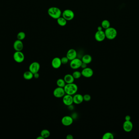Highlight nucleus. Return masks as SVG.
Wrapping results in <instances>:
<instances>
[{
  "label": "nucleus",
  "instance_id": "obj_1",
  "mask_svg": "<svg viewBox=\"0 0 139 139\" xmlns=\"http://www.w3.org/2000/svg\"><path fill=\"white\" fill-rule=\"evenodd\" d=\"M66 94L73 96L77 93L78 87L77 85L74 83L66 84L64 87Z\"/></svg>",
  "mask_w": 139,
  "mask_h": 139
},
{
  "label": "nucleus",
  "instance_id": "obj_2",
  "mask_svg": "<svg viewBox=\"0 0 139 139\" xmlns=\"http://www.w3.org/2000/svg\"><path fill=\"white\" fill-rule=\"evenodd\" d=\"M48 13L50 17L53 19H57L62 15L61 9L57 7H50L48 10Z\"/></svg>",
  "mask_w": 139,
  "mask_h": 139
},
{
  "label": "nucleus",
  "instance_id": "obj_3",
  "mask_svg": "<svg viewBox=\"0 0 139 139\" xmlns=\"http://www.w3.org/2000/svg\"><path fill=\"white\" fill-rule=\"evenodd\" d=\"M106 38L112 40L116 37L117 36V31L115 28L109 27V28L106 29L105 31Z\"/></svg>",
  "mask_w": 139,
  "mask_h": 139
},
{
  "label": "nucleus",
  "instance_id": "obj_4",
  "mask_svg": "<svg viewBox=\"0 0 139 139\" xmlns=\"http://www.w3.org/2000/svg\"><path fill=\"white\" fill-rule=\"evenodd\" d=\"M62 16L66 21H70L74 18V13L71 9H67L62 13Z\"/></svg>",
  "mask_w": 139,
  "mask_h": 139
},
{
  "label": "nucleus",
  "instance_id": "obj_5",
  "mask_svg": "<svg viewBox=\"0 0 139 139\" xmlns=\"http://www.w3.org/2000/svg\"><path fill=\"white\" fill-rule=\"evenodd\" d=\"M13 59L18 63H21L25 60V55L21 51H16L13 55Z\"/></svg>",
  "mask_w": 139,
  "mask_h": 139
},
{
  "label": "nucleus",
  "instance_id": "obj_6",
  "mask_svg": "<svg viewBox=\"0 0 139 139\" xmlns=\"http://www.w3.org/2000/svg\"><path fill=\"white\" fill-rule=\"evenodd\" d=\"M82 63V60L76 58L70 61V66L71 69L76 70L81 68V66Z\"/></svg>",
  "mask_w": 139,
  "mask_h": 139
},
{
  "label": "nucleus",
  "instance_id": "obj_7",
  "mask_svg": "<svg viewBox=\"0 0 139 139\" xmlns=\"http://www.w3.org/2000/svg\"><path fill=\"white\" fill-rule=\"evenodd\" d=\"M53 94L55 98H63L66 94L64 88L58 87L54 90Z\"/></svg>",
  "mask_w": 139,
  "mask_h": 139
},
{
  "label": "nucleus",
  "instance_id": "obj_8",
  "mask_svg": "<svg viewBox=\"0 0 139 139\" xmlns=\"http://www.w3.org/2000/svg\"><path fill=\"white\" fill-rule=\"evenodd\" d=\"M40 68V65L39 63L37 62H34L31 63L29 66V71L34 74L39 72Z\"/></svg>",
  "mask_w": 139,
  "mask_h": 139
},
{
  "label": "nucleus",
  "instance_id": "obj_9",
  "mask_svg": "<svg viewBox=\"0 0 139 139\" xmlns=\"http://www.w3.org/2000/svg\"><path fill=\"white\" fill-rule=\"evenodd\" d=\"M63 102L65 105L70 106L72 105L73 103V96L65 94L63 97Z\"/></svg>",
  "mask_w": 139,
  "mask_h": 139
},
{
  "label": "nucleus",
  "instance_id": "obj_10",
  "mask_svg": "<svg viewBox=\"0 0 139 139\" xmlns=\"http://www.w3.org/2000/svg\"><path fill=\"white\" fill-rule=\"evenodd\" d=\"M61 122L64 126L66 127L70 126L73 122V118L69 115H66L62 117Z\"/></svg>",
  "mask_w": 139,
  "mask_h": 139
},
{
  "label": "nucleus",
  "instance_id": "obj_11",
  "mask_svg": "<svg viewBox=\"0 0 139 139\" xmlns=\"http://www.w3.org/2000/svg\"><path fill=\"white\" fill-rule=\"evenodd\" d=\"M82 75L86 78L92 77L94 74V71L90 67H87L83 69L81 71Z\"/></svg>",
  "mask_w": 139,
  "mask_h": 139
},
{
  "label": "nucleus",
  "instance_id": "obj_12",
  "mask_svg": "<svg viewBox=\"0 0 139 139\" xmlns=\"http://www.w3.org/2000/svg\"><path fill=\"white\" fill-rule=\"evenodd\" d=\"M95 39L97 41L101 42L103 41L106 38L105 32L101 30V31H97L95 33Z\"/></svg>",
  "mask_w": 139,
  "mask_h": 139
},
{
  "label": "nucleus",
  "instance_id": "obj_13",
  "mask_svg": "<svg viewBox=\"0 0 139 139\" xmlns=\"http://www.w3.org/2000/svg\"><path fill=\"white\" fill-rule=\"evenodd\" d=\"M62 65L61 58H60L59 57H55L52 60L51 65L54 69H59L61 67Z\"/></svg>",
  "mask_w": 139,
  "mask_h": 139
},
{
  "label": "nucleus",
  "instance_id": "obj_14",
  "mask_svg": "<svg viewBox=\"0 0 139 139\" xmlns=\"http://www.w3.org/2000/svg\"><path fill=\"white\" fill-rule=\"evenodd\" d=\"M73 103L75 104H80L83 102V96L81 94H76L73 96Z\"/></svg>",
  "mask_w": 139,
  "mask_h": 139
},
{
  "label": "nucleus",
  "instance_id": "obj_15",
  "mask_svg": "<svg viewBox=\"0 0 139 139\" xmlns=\"http://www.w3.org/2000/svg\"><path fill=\"white\" fill-rule=\"evenodd\" d=\"M13 47L15 51H22L24 48V45L22 40H15L13 43Z\"/></svg>",
  "mask_w": 139,
  "mask_h": 139
},
{
  "label": "nucleus",
  "instance_id": "obj_16",
  "mask_svg": "<svg viewBox=\"0 0 139 139\" xmlns=\"http://www.w3.org/2000/svg\"><path fill=\"white\" fill-rule=\"evenodd\" d=\"M77 52L76 51L73 49H71L67 52L66 56L68 58L69 60L71 61L72 60L76 58L77 57Z\"/></svg>",
  "mask_w": 139,
  "mask_h": 139
},
{
  "label": "nucleus",
  "instance_id": "obj_17",
  "mask_svg": "<svg viewBox=\"0 0 139 139\" xmlns=\"http://www.w3.org/2000/svg\"><path fill=\"white\" fill-rule=\"evenodd\" d=\"M124 130L126 132H130L133 128V125L131 121H125L123 125Z\"/></svg>",
  "mask_w": 139,
  "mask_h": 139
},
{
  "label": "nucleus",
  "instance_id": "obj_18",
  "mask_svg": "<svg viewBox=\"0 0 139 139\" xmlns=\"http://www.w3.org/2000/svg\"><path fill=\"white\" fill-rule=\"evenodd\" d=\"M64 79L66 84H70L74 83V78L72 76V74H67L64 76Z\"/></svg>",
  "mask_w": 139,
  "mask_h": 139
},
{
  "label": "nucleus",
  "instance_id": "obj_19",
  "mask_svg": "<svg viewBox=\"0 0 139 139\" xmlns=\"http://www.w3.org/2000/svg\"><path fill=\"white\" fill-rule=\"evenodd\" d=\"M82 60V62L88 65L92 62V58L90 55H85L83 56Z\"/></svg>",
  "mask_w": 139,
  "mask_h": 139
},
{
  "label": "nucleus",
  "instance_id": "obj_20",
  "mask_svg": "<svg viewBox=\"0 0 139 139\" xmlns=\"http://www.w3.org/2000/svg\"><path fill=\"white\" fill-rule=\"evenodd\" d=\"M23 77L27 80H30L33 78V74L30 71H26L23 74Z\"/></svg>",
  "mask_w": 139,
  "mask_h": 139
},
{
  "label": "nucleus",
  "instance_id": "obj_21",
  "mask_svg": "<svg viewBox=\"0 0 139 139\" xmlns=\"http://www.w3.org/2000/svg\"><path fill=\"white\" fill-rule=\"evenodd\" d=\"M57 23L60 26L64 27L67 24V21L63 17H60L57 19Z\"/></svg>",
  "mask_w": 139,
  "mask_h": 139
},
{
  "label": "nucleus",
  "instance_id": "obj_22",
  "mask_svg": "<svg viewBox=\"0 0 139 139\" xmlns=\"http://www.w3.org/2000/svg\"><path fill=\"white\" fill-rule=\"evenodd\" d=\"M40 135L42 137H43L44 139H46V138H48L50 137L51 135V133L49 130L46 129H44L41 131V132L40 133Z\"/></svg>",
  "mask_w": 139,
  "mask_h": 139
},
{
  "label": "nucleus",
  "instance_id": "obj_23",
  "mask_svg": "<svg viewBox=\"0 0 139 139\" xmlns=\"http://www.w3.org/2000/svg\"><path fill=\"white\" fill-rule=\"evenodd\" d=\"M56 84L58 87L62 88H64L66 84L64 80L62 78L58 79L57 81Z\"/></svg>",
  "mask_w": 139,
  "mask_h": 139
},
{
  "label": "nucleus",
  "instance_id": "obj_24",
  "mask_svg": "<svg viewBox=\"0 0 139 139\" xmlns=\"http://www.w3.org/2000/svg\"><path fill=\"white\" fill-rule=\"evenodd\" d=\"M101 26L103 28L106 29L110 27V23L107 20H104L101 23Z\"/></svg>",
  "mask_w": 139,
  "mask_h": 139
},
{
  "label": "nucleus",
  "instance_id": "obj_25",
  "mask_svg": "<svg viewBox=\"0 0 139 139\" xmlns=\"http://www.w3.org/2000/svg\"><path fill=\"white\" fill-rule=\"evenodd\" d=\"M113 135L110 132H107L105 133L102 137L103 139H113Z\"/></svg>",
  "mask_w": 139,
  "mask_h": 139
},
{
  "label": "nucleus",
  "instance_id": "obj_26",
  "mask_svg": "<svg viewBox=\"0 0 139 139\" xmlns=\"http://www.w3.org/2000/svg\"><path fill=\"white\" fill-rule=\"evenodd\" d=\"M72 75L74 78V79H78L80 78L82 76V73L78 71H75L73 72Z\"/></svg>",
  "mask_w": 139,
  "mask_h": 139
},
{
  "label": "nucleus",
  "instance_id": "obj_27",
  "mask_svg": "<svg viewBox=\"0 0 139 139\" xmlns=\"http://www.w3.org/2000/svg\"><path fill=\"white\" fill-rule=\"evenodd\" d=\"M26 37V34L25 32H19L17 36V39L19 40H23Z\"/></svg>",
  "mask_w": 139,
  "mask_h": 139
},
{
  "label": "nucleus",
  "instance_id": "obj_28",
  "mask_svg": "<svg viewBox=\"0 0 139 139\" xmlns=\"http://www.w3.org/2000/svg\"><path fill=\"white\" fill-rule=\"evenodd\" d=\"M61 62H62V64L63 65H66L68 63V61H69V59L67 57H63L62 58H61Z\"/></svg>",
  "mask_w": 139,
  "mask_h": 139
},
{
  "label": "nucleus",
  "instance_id": "obj_29",
  "mask_svg": "<svg viewBox=\"0 0 139 139\" xmlns=\"http://www.w3.org/2000/svg\"><path fill=\"white\" fill-rule=\"evenodd\" d=\"M83 98H84V101H86V102H89L91 99L90 95L88 94H85L84 96H83Z\"/></svg>",
  "mask_w": 139,
  "mask_h": 139
},
{
  "label": "nucleus",
  "instance_id": "obj_30",
  "mask_svg": "<svg viewBox=\"0 0 139 139\" xmlns=\"http://www.w3.org/2000/svg\"><path fill=\"white\" fill-rule=\"evenodd\" d=\"M87 67V64L82 62L81 66V68H82V69H84L85 68H86Z\"/></svg>",
  "mask_w": 139,
  "mask_h": 139
},
{
  "label": "nucleus",
  "instance_id": "obj_31",
  "mask_svg": "<svg viewBox=\"0 0 139 139\" xmlns=\"http://www.w3.org/2000/svg\"><path fill=\"white\" fill-rule=\"evenodd\" d=\"M39 73H38V72H37V73H36L33 74V78H35V79H37V78H39Z\"/></svg>",
  "mask_w": 139,
  "mask_h": 139
},
{
  "label": "nucleus",
  "instance_id": "obj_32",
  "mask_svg": "<svg viewBox=\"0 0 139 139\" xmlns=\"http://www.w3.org/2000/svg\"><path fill=\"white\" fill-rule=\"evenodd\" d=\"M66 138L67 139H74V137H73V136L72 135L68 134L66 136Z\"/></svg>",
  "mask_w": 139,
  "mask_h": 139
},
{
  "label": "nucleus",
  "instance_id": "obj_33",
  "mask_svg": "<svg viewBox=\"0 0 139 139\" xmlns=\"http://www.w3.org/2000/svg\"><path fill=\"white\" fill-rule=\"evenodd\" d=\"M131 117L129 115H126L125 117V119L126 121H130L131 120Z\"/></svg>",
  "mask_w": 139,
  "mask_h": 139
},
{
  "label": "nucleus",
  "instance_id": "obj_34",
  "mask_svg": "<svg viewBox=\"0 0 139 139\" xmlns=\"http://www.w3.org/2000/svg\"><path fill=\"white\" fill-rule=\"evenodd\" d=\"M103 27H102V26H98V27H97V30L98 31H101L103 29Z\"/></svg>",
  "mask_w": 139,
  "mask_h": 139
},
{
  "label": "nucleus",
  "instance_id": "obj_35",
  "mask_svg": "<svg viewBox=\"0 0 139 139\" xmlns=\"http://www.w3.org/2000/svg\"><path fill=\"white\" fill-rule=\"evenodd\" d=\"M37 139H44V138L43 137H42V136L40 135V136H38V137H37L36 138Z\"/></svg>",
  "mask_w": 139,
  "mask_h": 139
}]
</instances>
